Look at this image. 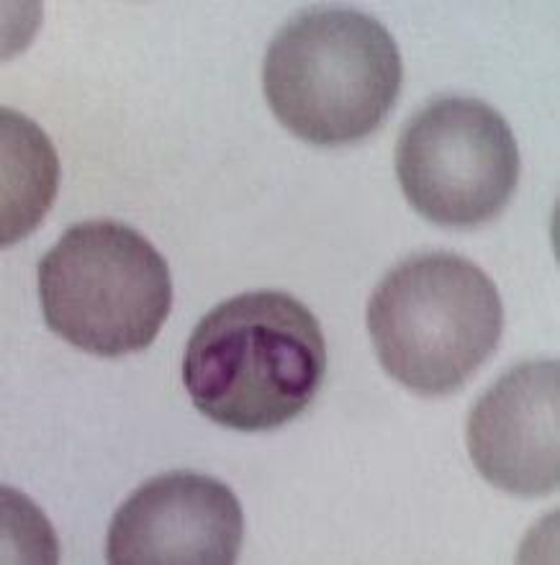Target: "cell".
I'll return each mask as SVG.
<instances>
[{
    "mask_svg": "<svg viewBox=\"0 0 560 565\" xmlns=\"http://www.w3.org/2000/svg\"><path fill=\"white\" fill-rule=\"evenodd\" d=\"M327 373L314 313L283 290L219 303L186 344L183 386L196 409L236 431L278 429L306 412Z\"/></svg>",
    "mask_w": 560,
    "mask_h": 565,
    "instance_id": "1",
    "label": "cell"
},
{
    "mask_svg": "<svg viewBox=\"0 0 560 565\" xmlns=\"http://www.w3.org/2000/svg\"><path fill=\"white\" fill-rule=\"evenodd\" d=\"M404 65L389 29L352 8H314L267 46L263 90L283 127L317 147L373 135L397 104Z\"/></svg>",
    "mask_w": 560,
    "mask_h": 565,
    "instance_id": "2",
    "label": "cell"
},
{
    "mask_svg": "<svg viewBox=\"0 0 560 565\" xmlns=\"http://www.w3.org/2000/svg\"><path fill=\"white\" fill-rule=\"evenodd\" d=\"M504 332L496 282L453 253L409 257L368 301L383 371L422 396L453 394L492 358Z\"/></svg>",
    "mask_w": 560,
    "mask_h": 565,
    "instance_id": "3",
    "label": "cell"
},
{
    "mask_svg": "<svg viewBox=\"0 0 560 565\" xmlns=\"http://www.w3.org/2000/svg\"><path fill=\"white\" fill-rule=\"evenodd\" d=\"M46 327L77 350L121 358L149 348L172 309V278L145 234L121 222L70 226L39 263Z\"/></svg>",
    "mask_w": 560,
    "mask_h": 565,
    "instance_id": "4",
    "label": "cell"
},
{
    "mask_svg": "<svg viewBox=\"0 0 560 565\" xmlns=\"http://www.w3.org/2000/svg\"><path fill=\"white\" fill-rule=\"evenodd\" d=\"M397 175L416 214L440 226H478L507 209L519 183V147L484 100L435 98L409 119Z\"/></svg>",
    "mask_w": 560,
    "mask_h": 565,
    "instance_id": "5",
    "label": "cell"
},
{
    "mask_svg": "<svg viewBox=\"0 0 560 565\" xmlns=\"http://www.w3.org/2000/svg\"><path fill=\"white\" fill-rule=\"evenodd\" d=\"M242 507L226 483L172 470L141 483L116 509L106 537L112 565H232Z\"/></svg>",
    "mask_w": 560,
    "mask_h": 565,
    "instance_id": "6",
    "label": "cell"
},
{
    "mask_svg": "<svg viewBox=\"0 0 560 565\" xmlns=\"http://www.w3.org/2000/svg\"><path fill=\"white\" fill-rule=\"evenodd\" d=\"M473 466L515 497H548L560 483V367L522 363L478 398L468 417Z\"/></svg>",
    "mask_w": 560,
    "mask_h": 565,
    "instance_id": "7",
    "label": "cell"
},
{
    "mask_svg": "<svg viewBox=\"0 0 560 565\" xmlns=\"http://www.w3.org/2000/svg\"><path fill=\"white\" fill-rule=\"evenodd\" d=\"M3 247L42 224L57 195V152L36 124L3 108Z\"/></svg>",
    "mask_w": 560,
    "mask_h": 565,
    "instance_id": "8",
    "label": "cell"
}]
</instances>
